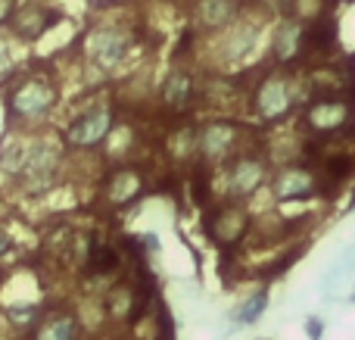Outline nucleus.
I'll list each match as a JSON object with an SVG mask.
<instances>
[{"label": "nucleus", "mask_w": 355, "mask_h": 340, "mask_svg": "<svg viewBox=\"0 0 355 340\" xmlns=\"http://www.w3.org/2000/svg\"><path fill=\"white\" fill-rule=\"evenodd\" d=\"M312 97L306 85L302 69H265L259 75H250V87H246V110L256 119V125L271 128V125L287 122L300 106Z\"/></svg>", "instance_id": "1"}, {"label": "nucleus", "mask_w": 355, "mask_h": 340, "mask_svg": "<svg viewBox=\"0 0 355 340\" xmlns=\"http://www.w3.org/2000/svg\"><path fill=\"white\" fill-rule=\"evenodd\" d=\"M60 106V81L47 69L16 72L6 85V122L12 128L44 125Z\"/></svg>", "instance_id": "2"}, {"label": "nucleus", "mask_w": 355, "mask_h": 340, "mask_svg": "<svg viewBox=\"0 0 355 340\" xmlns=\"http://www.w3.org/2000/svg\"><path fill=\"white\" fill-rule=\"evenodd\" d=\"M78 47L94 72L116 75L128 62V56L135 53V47H141V31L131 22H97L85 31Z\"/></svg>", "instance_id": "3"}, {"label": "nucleus", "mask_w": 355, "mask_h": 340, "mask_svg": "<svg viewBox=\"0 0 355 340\" xmlns=\"http://www.w3.org/2000/svg\"><path fill=\"white\" fill-rule=\"evenodd\" d=\"M300 119L312 137H321V141L340 137L355 122V97L352 94H312L300 106Z\"/></svg>", "instance_id": "4"}, {"label": "nucleus", "mask_w": 355, "mask_h": 340, "mask_svg": "<svg viewBox=\"0 0 355 340\" xmlns=\"http://www.w3.org/2000/svg\"><path fill=\"white\" fill-rule=\"evenodd\" d=\"M119 128V112L112 100H91L85 103L62 131V144L69 150H94L106 144Z\"/></svg>", "instance_id": "5"}, {"label": "nucleus", "mask_w": 355, "mask_h": 340, "mask_svg": "<svg viewBox=\"0 0 355 340\" xmlns=\"http://www.w3.org/2000/svg\"><path fill=\"white\" fill-rule=\"evenodd\" d=\"M62 169V147L50 137H28L22 144V162H19L16 181L28 194H44L56 185Z\"/></svg>", "instance_id": "6"}, {"label": "nucleus", "mask_w": 355, "mask_h": 340, "mask_svg": "<svg viewBox=\"0 0 355 340\" xmlns=\"http://www.w3.org/2000/svg\"><path fill=\"white\" fill-rule=\"evenodd\" d=\"M246 125L237 122V119H209V122H200L196 128V147H200V162L202 166H225L231 156L240 153V144H243Z\"/></svg>", "instance_id": "7"}, {"label": "nucleus", "mask_w": 355, "mask_h": 340, "mask_svg": "<svg viewBox=\"0 0 355 340\" xmlns=\"http://www.w3.org/2000/svg\"><path fill=\"white\" fill-rule=\"evenodd\" d=\"M268 178V162L262 153H252V150H240L237 156L225 162L221 169V197L225 200H237L243 203L246 197L259 191Z\"/></svg>", "instance_id": "8"}, {"label": "nucleus", "mask_w": 355, "mask_h": 340, "mask_svg": "<svg viewBox=\"0 0 355 340\" xmlns=\"http://www.w3.org/2000/svg\"><path fill=\"white\" fill-rule=\"evenodd\" d=\"M202 81L206 75H200L187 62H178L168 69L159 85V106L172 116H187L190 110L202 106Z\"/></svg>", "instance_id": "9"}, {"label": "nucleus", "mask_w": 355, "mask_h": 340, "mask_svg": "<svg viewBox=\"0 0 355 340\" xmlns=\"http://www.w3.org/2000/svg\"><path fill=\"white\" fill-rule=\"evenodd\" d=\"M250 3L243 0H187V28L200 41L227 31L237 19L246 16Z\"/></svg>", "instance_id": "10"}, {"label": "nucleus", "mask_w": 355, "mask_h": 340, "mask_svg": "<svg viewBox=\"0 0 355 340\" xmlns=\"http://www.w3.org/2000/svg\"><path fill=\"white\" fill-rule=\"evenodd\" d=\"M250 212H246L243 203L237 200H221V203L206 206V216H202V231L212 244L218 247H237L246 235H250Z\"/></svg>", "instance_id": "11"}, {"label": "nucleus", "mask_w": 355, "mask_h": 340, "mask_svg": "<svg viewBox=\"0 0 355 340\" xmlns=\"http://www.w3.org/2000/svg\"><path fill=\"white\" fill-rule=\"evenodd\" d=\"M209 41H215V62H218L221 69L246 66V62L252 60V53H256V47L262 44V22L243 16L227 31L209 37Z\"/></svg>", "instance_id": "12"}, {"label": "nucleus", "mask_w": 355, "mask_h": 340, "mask_svg": "<svg viewBox=\"0 0 355 340\" xmlns=\"http://www.w3.org/2000/svg\"><path fill=\"white\" fill-rule=\"evenodd\" d=\"M56 25H60V10L50 0H19L16 12L6 25V35L19 44H37Z\"/></svg>", "instance_id": "13"}, {"label": "nucleus", "mask_w": 355, "mask_h": 340, "mask_svg": "<svg viewBox=\"0 0 355 340\" xmlns=\"http://www.w3.org/2000/svg\"><path fill=\"white\" fill-rule=\"evenodd\" d=\"M271 194H275L277 203H296V200H312L318 194H324V181L321 172L312 162H287L275 172L271 178Z\"/></svg>", "instance_id": "14"}, {"label": "nucleus", "mask_w": 355, "mask_h": 340, "mask_svg": "<svg viewBox=\"0 0 355 340\" xmlns=\"http://www.w3.org/2000/svg\"><path fill=\"white\" fill-rule=\"evenodd\" d=\"M268 56L277 69H302L306 66V22L296 16H281L271 31Z\"/></svg>", "instance_id": "15"}, {"label": "nucleus", "mask_w": 355, "mask_h": 340, "mask_svg": "<svg viewBox=\"0 0 355 340\" xmlns=\"http://www.w3.org/2000/svg\"><path fill=\"white\" fill-rule=\"evenodd\" d=\"M147 191V175L135 166H119L110 169L100 185V194H103V203H110L112 210H122V206H131L144 197Z\"/></svg>", "instance_id": "16"}, {"label": "nucleus", "mask_w": 355, "mask_h": 340, "mask_svg": "<svg viewBox=\"0 0 355 340\" xmlns=\"http://www.w3.org/2000/svg\"><path fill=\"white\" fill-rule=\"evenodd\" d=\"M196 128L193 122H181L168 131L166 137V153L172 156L175 166H190V162H200V147H196Z\"/></svg>", "instance_id": "17"}, {"label": "nucleus", "mask_w": 355, "mask_h": 340, "mask_svg": "<svg viewBox=\"0 0 355 340\" xmlns=\"http://www.w3.org/2000/svg\"><path fill=\"white\" fill-rule=\"evenodd\" d=\"M119 269V250L112 244L100 241V237H91L85 250V272L87 275H110Z\"/></svg>", "instance_id": "18"}, {"label": "nucleus", "mask_w": 355, "mask_h": 340, "mask_svg": "<svg viewBox=\"0 0 355 340\" xmlns=\"http://www.w3.org/2000/svg\"><path fill=\"white\" fill-rule=\"evenodd\" d=\"M35 340H78V322L72 316H53L35 331Z\"/></svg>", "instance_id": "19"}, {"label": "nucleus", "mask_w": 355, "mask_h": 340, "mask_svg": "<svg viewBox=\"0 0 355 340\" xmlns=\"http://www.w3.org/2000/svg\"><path fill=\"white\" fill-rule=\"evenodd\" d=\"M16 56H12V47H10V37L0 35V85H10L12 75H16Z\"/></svg>", "instance_id": "20"}, {"label": "nucleus", "mask_w": 355, "mask_h": 340, "mask_svg": "<svg viewBox=\"0 0 355 340\" xmlns=\"http://www.w3.org/2000/svg\"><path fill=\"white\" fill-rule=\"evenodd\" d=\"M262 309H265V294H259L256 300H250V303H246L243 309L237 312V322H240V325L252 322V318H256V316H259V312H262Z\"/></svg>", "instance_id": "21"}, {"label": "nucleus", "mask_w": 355, "mask_h": 340, "mask_svg": "<svg viewBox=\"0 0 355 340\" xmlns=\"http://www.w3.org/2000/svg\"><path fill=\"white\" fill-rule=\"evenodd\" d=\"M10 318H12V325H19V328H31L37 318V309L35 306H31V309H10Z\"/></svg>", "instance_id": "22"}, {"label": "nucleus", "mask_w": 355, "mask_h": 340, "mask_svg": "<svg viewBox=\"0 0 355 340\" xmlns=\"http://www.w3.org/2000/svg\"><path fill=\"white\" fill-rule=\"evenodd\" d=\"M16 6H19V0H0V31L10 25V19H12V12H16Z\"/></svg>", "instance_id": "23"}, {"label": "nucleus", "mask_w": 355, "mask_h": 340, "mask_svg": "<svg viewBox=\"0 0 355 340\" xmlns=\"http://www.w3.org/2000/svg\"><path fill=\"white\" fill-rule=\"evenodd\" d=\"M91 10H116V6H122L125 0H85Z\"/></svg>", "instance_id": "24"}, {"label": "nucleus", "mask_w": 355, "mask_h": 340, "mask_svg": "<svg viewBox=\"0 0 355 340\" xmlns=\"http://www.w3.org/2000/svg\"><path fill=\"white\" fill-rule=\"evenodd\" d=\"M10 250H12V241H10V235H6V231L0 228V260H3V256L10 253Z\"/></svg>", "instance_id": "25"}, {"label": "nucleus", "mask_w": 355, "mask_h": 340, "mask_svg": "<svg viewBox=\"0 0 355 340\" xmlns=\"http://www.w3.org/2000/svg\"><path fill=\"white\" fill-rule=\"evenodd\" d=\"M162 340H172V322H168V316H162Z\"/></svg>", "instance_id": "26"}, {"label": "nucleus", "mask_w": 355, "mask_h": 340, "mask_svg": "<svg viewBox=\"0 0 355 340\" xmlns=\"http://www.w3.org/2000/svg\"><path fill=\"white\" fill-rule=\"evenodd\" d=\"M243 3H262V0H243Z\"/></svg>", "instance_id": "27"}]
</instances>
